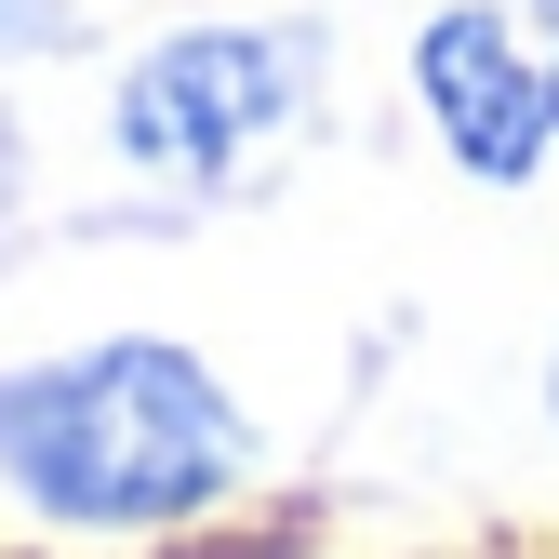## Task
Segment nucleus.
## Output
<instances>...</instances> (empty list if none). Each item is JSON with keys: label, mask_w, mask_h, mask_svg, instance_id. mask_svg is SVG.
Instances as JSON below:
<instances>
[{"label": "nucleus", "mask_w": 559, "mask_h": 559, "mask_svg": "<svg viewBox=\"0 0 559 559\" xmlns=\"http://www.w3.org/2000/svg\"><path fill=\"white\" fill-rule=\"evenodd\" d=\"M67 40H81V0H0V67L67 53Z\"/></svg>", "instance_id": "4"}, {"label": "nucleus", "mask_w": 559, "mask_h": 559, "mask_svg": "<svg viewBox=\"0 0 559 559\" xmlns=\"http://www.w3.org/2000/svg\"><path fill=\"white\" fill-rule=\"evenodd\" d=\"M520 40H533V67H546V120H559V0H533V27H520Z\"/></svg>", "instance_id": "5"}, {"label": "nucleus", "mask_w": 559, "mask_h": 559, "mask_svg": "<svg viewBox=\"0 0 559 559\" xmlns=\"http://www.w3.org/2000/svg\"><path fill=\"white\" fill-rule=\"evenodd\" d=\"M240 466H253V413L174 333L0 360V493L53 533H174L227 507Z\"/></svg>", "instance_id": "1"}, {"label": "nucleus", "mask_w": 559, "mask_h": 559, "mask_svg": "<svg viewBox=\"0 0 559 559\" xmlns=\"http://www.w3.org/2000/svg\"><path fill=\"white\" fill-rule=\"evenodd\" d=\"M546 413H559V360H546Z\"/></svg>", "instance_id": "6"}, {"label": "nucleus", "mask_w": 559, "mask_h": 559, "mask_svg": "<svg viewBox=\"0 0 559 559\" xmlns=\"http://www.w3.org/2000/svg\"><path fill=\"white\" fill-rule=\"evenodd\" d=\"M413 107H427L440 160L466 187H533L559 120H546V67L520 40L507 0H440L427 27H413Z\"/></svg>", "instance_id": "3"}, {"label": "nucleus", "mask_w": 559, "mask_h": 559, "mask_svg": "<svg viewBox=\"0 0 559 559\" xmlns=\"http://www.w3.org/2000/svg\"><path fill=\"white\" fill-rule=\"evenodd\" d=\"M320 107V27H253V14H214V27H160L147 53L107 81V147L147 174V187H187V200H240L266 174V147H294V120Z\"/></svg>", "instance_id": "2"}]
</instances>
